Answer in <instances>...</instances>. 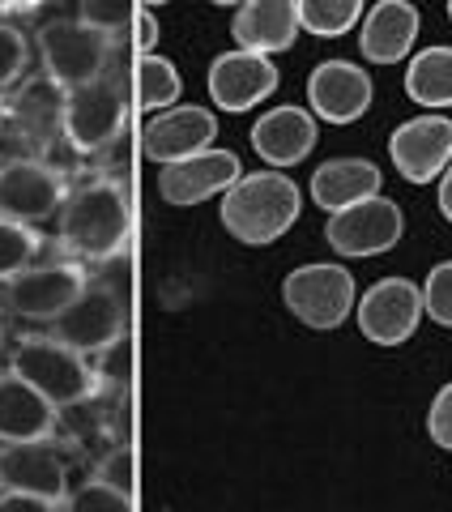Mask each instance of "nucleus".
<instances>
[{
	"mask_svg": "<svg viewBox=\"0 0 452 512\" xmlns=\"http://www.w3.org/2000/svg\"><path fill=\"white\" fill-rule=\"evenodd\" d=\"M128 235H133V210L128 192L111 175L77 184L60 210V248L82 265H111L124 256Z\"/></svg>",
	"mask_w": 452,
	"mask_h": 512,
	"instance_id": "obj_1",
	"label": "nucleus"
},
{
	"mask_svg": "<svg viewBox=\"0 0 452 512\" xmlns=\"http://www.w3.org/2000/svg\"><path fill=\"white\" fill-rule=\"evenodd\" d=\"M299 210H303V197H299L295 180H286L282 167H273V171L239 175V180L222 192L218 218H222L226 235H235L239 244L265 248L295 227Z\"/></svg>",
	"mask_w": 452,
	"mask_h": 512,
	"instance_id": "obj_2",
	"label": "nucleus"
},
{
	"mask_svg": "<svg viewBox=\"0 0 452 512\" xmlns=\"http://www.w3.org/2000/svg\"><path fill=\"white\" fill-rule=\"evenodd\" d=\"M9 367L26 376L43 397H52L60 410L94 402L103 393V380L90 367V355L60 342L56 333H26V338H18L9 350Z\"/></svg>",
	"mask_w": 452,
	"mask_h": 512,
	"instance_id": "obj_3",
	"label": "nucleus"
},
{
	"mask_svg": "<svg viewBox=\"0 0 452 512\" xmlns=\"http://www.w3.org/2000/svg\"><path fill=\"white\" fill-rule=\"evenodd\" d=\"M35 52L43 60V73L60 94L64 90H77V86H90L107 77V64L111 52H116V35L90 26L82 18H56L39 26L35 35Z\"/></svg>",
	"mask_w": 452,
	"mask_h": 512,
	"instance_id": "obj_4",
	"label": "nucleus"
},
{
	"mask_svg": "<svg viewBox=\"0 0 452 512\" xmlns=\"http://www.w3.org/2000/svg\"><path fill=\"white\" fill-rule=\"evenodd\" d=\"M359 286L354 274L337 261H316V265H299L290 269L282 282V303L290 308V316L308 329L329 333L337 325H346L350 312L359 308Z\"/></svg>",
	"mask_w": 452,
	"mask_h": 512,
	"instance_id": "obj_5",
	"label": "nucleus"
},
{
	"mask_svg": "<svg viewBox=\"0 0 452 512\" xmlns=\"http://www.w3.org/2000/svg\"><path fill=\"white\" fill-rule=\"evenodd\" d=\"M60 128L64 141L77 154H103L107 146H116L120 128H124V90L111 77H99L90 86L64 90L60 99Z\"/></svg>",
	"mask_w": 452,
	"mask_h": 512,
	"instance_id": "obj_6",
	"label": "nucleus"
},
{
	"mask_svg": "<svg viewBox=\"0 0 452 512\" xmlns=\"http://www.w3.org/2000/svg\"><path fill=\"white\" fill-rule=\"evenodd\" d=\"M401 231H406V214H401L397 201L380 197V192L329 214V222H325L329 248L337 256H350V261H363V256H380V252L397 248Z\"/></svg>",
	"mask_w": 452,
	"mask_h": 512,
	"instance_id": "obj_7",
	"label": "nucleus"
},
{
	"mask_svg": "<svg viewBox=\"0 0 452 512\" xmlns=\"http://www.w3.org/2000/svg\"><path fill=\"white\" fill-rule=\"evenodd\" d=\"M90 286L82 261H47L30 265L5 282V308L22 320H56Z\"/></svg>",
	"mask_w": 452,
	"mask_h": 512,
	"instance_id": "obj_8",
	"label": "nucleus"
},
{
	"mask_svg": "<svg viewBox=\"0 0 452 512\" xmlns=\"http://www.w3.org/2000/svg\"><path fill=\"white\" fill-rule=\"evenodd\" d=\"M69 180L43 158H9L0 163V214L18 222L60 218L69 201Z\"/></svg>",
	"mask_w": 452,
	"mask_h": 512,
	"instance_id": "obj_9",
	"label": "nucleus"
},
{
	"mask_svg": "<svg viewBox=\"0 0 452 512\" xmlns=\"http://www.w3.org/2000/svg\"><path fill=\"white\" fill-rule=\"evenodd\" d=\"M124 325H128V312H124L120 291L116 286H103V282H90L86 291L52 320V333L60 342L86 350V355H103V350H111L124 338Z\"/></svg>",
	"mask_w": 452,
	"mask_h": 512,
	"instance_id": "obj_10",
	"label": "nucleus"
},
{
	"mask_svg": "<svg viewBox=\"0 0 452 512\" xmlns=\"http://www.w3.org/2000/svg\"><path fill=\"white\" fill-rule=\"evenodd\" d=\"M427 316L423 286H414L410 278H380L371 291H363L354 320H359L363 338L376 346H401L414 338L418 320Z\"/></svg>",
	"mask_w": 452,
	"mask_h": 512,
	"instance_id": "obj_11",
	"label": "nucleus"
},
{
	"mask_svg": "<svg viewBox=\"0 0 452 512\" xmlns=\"http://www.w3.org/2000/svg\"><path fill=\"white\" fill-rule=\"evenodd\" d=\"M389 158L401 180L410 184L440 180L452 163V120L440 116V111H427L418 120L397 124L389 137Z\"/></svg>",
	"mask_w": 452,
	"mask_h": 512,
	"instance_id": "obj_12",
	"label": "nucleus"
},
{
	"mask_svg": "<svg viewBox=\"0 0 452 512\" xmlns=\"http://www.w3.org/2000/svg\"><path fill=\"white\" fill-rule=\"evenodd\" d=\"M239 175H244V163H239L235 150L209 146L201 154H188L158 167V197L167 205H201L209 197H222Z\"/></svg>",
	"mask_w": 452,
	"mask_h": 512,
	"instance_id": "obj_13",
	"label": "nucleus"
},
{
	"mask_svg": "<svg viewBox=\"0 0 452 512\" xmlns=\"http://www.w3.org/2000/svg\"><path fill=\"white\" fill-rule=\"evenodd\" d=\"M205 86L218 111L239 116V111H252L256 103H265L278 90V64L265 52H244V47L239 52H222L209 64Z\"/></svg>",
	"mask_w": 452,
	"mask_h": 512,
	"instance_id": "obj_14",
	"label": "nucleus"
},
{
	"mask_svg": "<svg viewBox=\"0 0 452 512\" xmlns=\"http://www.w3.org/2000/svg\"><path fill=\"white\" fill-rule=\"evenodd\" d=\"M218 137V120L209 107H163L154 111L150 120L141 128V154L150 163H175V158H188V154H201L214 146Z\"/></svg>",
	"mask_w": 452,
	"mask_h": 512,
	"instance_id": "obj_15",
	"label": "nucleus"
},
{
	"mask_svg": "<svg viewBox=\"0 0 452 512\" xmlns=\"http://www.w3.org/2000/svg\"><path fill=\"white\" fill-rule=\"evenodd\" d=\"M60 406L43 397L26 376L0 372V444H26V440H56Z\"/></svg>",
	"mask_w": 452,
	"mask_h": 512,
	"instance_id": "obj_16",
	"label": "nucleus"
},
{
	"mask_svg": "<svg viewBox=\"0 0 452 512\" xmlns=\"http://www.w3.org/2000/svg\"><path fill=\"white\" fill-rule=\"evenodd\" d=\"M371 77L350 60H325L308 77V103L320 120L329 124H354L371 107Z\"/></svg>",
	"mask_w": 452,
	"mask_h": 512,
	"instance_id": "obj_17",
	"label": "nucleus"
},
{
	"mask_svg": "<svg viewBox=\"0 0 452 512\" xmlns=\"http://www.w3.org/2000/svg\"><path fill=\"white\" fill-rule=\"evenodd\" d=\"M0 487H18L47 495L64 508L69 495V466H64L60 448L52 440H26V444H5L0 448Z\"/></svg>",
	"mask_w": 452,
	"mask_h": 512,
	"instance_id": "obj_18",
	"label": "nucleus"
},
{
	"mask_svg": "<svg viewBox=\"0 0 452 512\" xmlns=\"http://www.w3.org/2000/svg\"><path fill=\"white\" fill-rule=\"evenodd\" d=\"M316 120H320L316 111L295 107V103L273 107L252 124V150L261 154L269 167H295L316 150V137H320Z\"/></svg>",
	"mask_w": 452,
	"mask_h": 512,
	"instance_id": "obj_19",
	"label": "nucleus"
},
{
	"mask_svg": "<svg viewBox=\"0 0 452 512\" xmlns=\"http://www.w3.org/2000/svg\"><path fill=\"white\" fill-rule=\"evenodd\" d=\"M299 9L295 0H244L235 5V18H231V39L235 47L244 52H290L299 39Z\"/></svg>",
	"mask_w": 452,
	"mask_h": 512,
	"instance_id": "obj_20",
	"label": "nucleus"
},
{
	"mask_svg": "<svg viewBox=\"0 0 452 512\" xmlns=\"http://www.w3.org/2000/svg\"><path fill=\"white\" fill-rule=\"evenodd\" d=\"M418 9L410 0H376L363 13V30H359V52L371 64H397L414 52L418 43Z\"/></svg>",
	"mask_w": 452,
	"mask_h": 512,
	"instance_id": "obj_21",
	"label": "nucleus"
},
{
	"mask_svg": "<svg viewBox=\"0 0 452 512\" xmlns=\"http://www.w3.org/2000/svg\"><path fill=\"white\" fill-rule=\"evenodd\" d=\"M380 184H384V175L371 158H329V163L316 167L308 188H312V201L320 205V210L337 214V210H346V205L363 201V197H376Z\"/></svg>",
	"mask_w": 452,
	"mask_h": 512,
	"instance_id": "obj_22",
	"label": "nucleus"
},
{
	"mask_svg": "<svg viewBox=\"0 0 452 512\" xmlns=\"http://www.w3.org/2000/svg\"><path fill=\"white\" fill-rule=\"evenodd\" d=\"M406 94L418 107H452V47H427L406 69Z\"/></svg>",
	"mask_w": 452,
	"mask_h": 512,
	"instance_id": "obj_23",
	"label": "nucleus"
},
{
	"mask_svg": "<svg viewBox=\"0 0 452 512\" xmlns=\"http://www.w3.org/2000/svg\"><path fill=\"white\" fill-rule=\"evenodd\" d=\"M133 82H137V107L141 111H163V107H175L180 103V69L167 60V56H158V52H141L137 60V73H133Z\"/></svg>",
	"mask_w": 452,
	"mask_h": 512,
	"instance_id": "obj_24",
	"label": "nucleus"
},
{
	"mask_svg": "<svg viewBox=\"0 0 452 512\" xmlns=\"http://www.w3.org/2000/svg\"><path fill=\"white\" fill-rule=\"evenodd\" d=\"M39 252H43V235L35 222H18L0 214V286L35 265Z\"/></svg>",
	"mask_w": 452,
	"mask_h": 512,
	"instance_id": "obj_25",
	"label": "nucleus"
},
{
	"mask_svg": "<svg viewBox=\"0 0 452 512\" xmlns=\"http://www.w3.org/2000/svg\"><path fill=\"white\" fill-rule=\"evenodd\" d=\"M299 22L316 39H337L363 22V0H295Z\"/></svg>",
	"mask_w": 452,
	"mask_h": 512,
	"instance_id": "obj_26",
	"label": "nucleus"
},
{
	"mask_svg": "<svg viewBox=\"0 0 452 512\" xmlns=\"http://www.w3.org/2000/svg\"><path fill=\"white\" fill-rule=\"evenodd\" d=\"M64 508H69V512H128V508H133V495L94 474L90 483L73 487L69 495H64Z\"/></svg>",
	"mask_w": 452,
	"mask_h": 512,
	"instance_id": "obj_27",
	"label": "nucleus"
},
{
	"mask_svg": "<svg viewBox=\"0 0 452 512\" xmlns=\"http://www.w3.org/2000/svg\"><path fill=\"white\" fill-rule=\"evenodd\" d=\"M30 39L22 35V26L0 22V90H9L13 82H22V73L30 69Z\"/></svg>",
	"mask_w": 452,
	"mask_h": 512,
	"instance_id": "obj_28",
	"label": "nucleus"
},
{
	"mask_svg": "<svg viewBox=\"0 0 452 512\" xmlns=\"http://www.w3.org/2000/svg\"><path fill=\"white\" fill-rule=\"evenodd\" d=\"M423 303L435 325L452 329V261H440L423 282Z\"/></svg>",
	"mask_w": 452,
	"mask_h": 512,
	"instance_id": "obj_29",
	"label": "nucleus"
},
{
	"mask_svg": "<svg viewBox=\"0 0 452 512\" xmlns=\"http://www.w3.org/2000/svg\"><path fill=\"white\" fill-rule=\"evenodd\" d=\"M77 18L107 30V35H120L124 22H137V9H133V0H82Z\"/></svg>",
	"mask_w": 452,
	"mask_h": 512,
	"instance_id": "obj_30",
	"label": "nucleus"
},
{
	"mask_svg": "<svg viewBox=\"0 0 452 512\" xmlns=\"http://www.w3.org/2000/svg\"><path fill=\"white\" fill-rule=\"evenodd\" d=\"M427 431H431L435 444L452 453V384H444V389L435 393V402L427 410Z\"/></svg>",
	"mask_w": 452,
	"mask_h": 512,
	"instance_id": "obj_31",
	"label": "nucleus"
},
{
	"mask_svg": "<svg viewBox=\"0 0 452 512\" xmlns=\"http://www.w3.org/2000/svg\"><path fill=\"white\" fill-rule=\"evenodd\" d=\"M94 474L107 478V483H116L120 491L133 495V457H128V448H116V453H107Z\"/></svg>",
	"mask_w": 452,
	"mask_h": 512,
	"instance_id": "obj_32",
	"label": "nucleus"
},
{
	"mask_svg": "<svg viewBox=\"0 0 452 512\" xmlns=\"http://www.w3.org/2000/svg\"><path fill=\"white\" fill-rule=\"evenodd\" d=\"M158 35H163V30H158V18L150 9L145 13H137V52H154L158 47Z\"/></svg>",
	"mask_w": 452,
	"mask_h": 512,
	"instance_id": "obj_33",
	"label": "nucleus"
},
{
	"mask_svg": "<svg viewBox=\"0 0 452 512\" xmlns=\"http://www.w3.org/2000/svg\"><path fill=\"white\" fill-rule=\"evenodd\" d=\"M435 201H440V214L452 222V163H448V171L440 175V188H435Z\"/></svg>",
	"mask_w": 452,
	"mask_h": 512,
	"instance_id": "obj_34",
	"label": "nucleus"
},
{
	"mask_svg": "<svg viewBox=\"0 0 452 512\" xmlns=\"http://www.w3.org/2000/svg\"><path fill=\"white\" fill-rule=\"evenodd\" d=\"M43 0H0V9L5 13H26V9H39Z\"/></svg>",
	"mask_w": 452,
	"mask_h": 512,
	"instance_id": "obj_35",
	"label": "nucleus"
},
{
	"mask_svg": "<svg viewBox=\"0 0 452 512\" xmlns=\"http://www.w3.org/2000/svg\"><path fill=\"white\" fill-rule=\"evenodd\" d=\"M5 128H9V103L0 99V137H5Z\"/></svg>",
	"mask_w": 452,
	"mask_h": 512,
	"instance_id": "obj_36",
	"label": "nucleus"
},
{
	"mask_svg": "<svg viewBox=\"0 0 452 512\" xmlns=\"http://www.w3.org/2000/svg\"><path fill=\"white\" fill-rule=\"evenodd\" d=\"M145 9H158V5H171V0H141Z\"/></svg>",
	"mask_w": 452,
	"mask_h": 512,
	"instance_id": "obj_37",
	"label": "nucleus"
},
{
	"mask_svg": "<svg viewBox=\"0 0 452 512\" xmlns=\"http://www.w3.org/2000/svg\"><path fill=\"white\" fill-rule=\"evenodd\" d=\"M209 5H222L226 9V5H244V0H209Z\"/></svg>",
	"mask_w": 452,
	"mask_h": 512,
	"instance_id": "obj_38",
	"label": "nucleus"
},
{
	"mask_svg": "<svg viewBox=\"0 0 452 512\" xmlns=\"http://www.w3.org/2000/svg\"><path fill=\"white\" fill-rule=\"evenodd\" d=\"M0 350H5V325H0Z\"/></svg>",
	"mask_w": 452,
	"mask_h": 512,
	"instance_id": "obj_39",
	"label": "nucleus"
},
{
	"mask_svg": "<svg viewBox=\"0 0 452 512\" xmlns=\"http://www.w3.org/2000/svg\"><path fill=\"white\" fill-rule=\"evenodd\" d=\"M448 18H452V0H448Z\"/></svg>",
	"mask_w": 452,
	"mask_h": 512,
	"instance_id": "obj_40",
	"label": "nucleus"
}]
</instances>
